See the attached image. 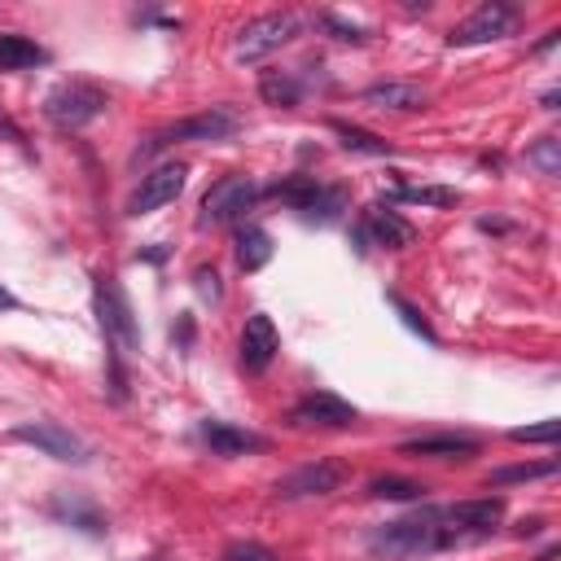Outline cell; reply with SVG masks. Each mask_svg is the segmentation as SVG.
I'll return each instance as SVG.
<instances>
[{
	"label": "cell",
	"mask_w": 561,
	"mask_h": 561,
	"mask_svg": "<svg viewBox=\"0 0 561 561\" xmlns=\"http://www.w3.org/2000/svg\"><path fill=\"white\" fill-rule=\"evenodd\" d=\"M368 548L377 557H390V561H416V557H430V552H443V522H438V508H421L412 517H399V522H386L368 535Z\"/></svg>",
	"instance_id": "cell-1"
},
{
	"label": "cell",
	"mask_w": 561,
	"mask_h": 561,
	"mask_svg": "<svg viewBox=\"0 0 561 561\" xmlns=\"http://www.w3.org/2000/svg\"><path fill=\"white\" fill-rule=\"evenodd\" d=\"M92 302H96V320H101V333L114 351H140V324L131 316V302L118 285V276H96L92 280Z\"/></svg>",
	"instance_id": "cell-2"
},
{
	"label": "cell",
	"mask_w": 561,
	"mask_h": 561,
	"mask_svg": "<svg viewBox=\"0 0 561 561\" xmlns=\"http://www.w3.org/2000/svg\"><path fill=\"white\" fill-rule=\"evenodd\" d=\"M438 522H443V548H465V543L486 539V535L504 522V500H500V495L460 500V504L438 508Z\"/></svg>",
	"instance_id": "cell-3"
},
{
	"label": "cell",
	"mask_w": 561,
	"mask_h": 561,
	"mask_svg": "<svg viewBox=\"0 0 561 561\" xmlns=\"http://www.w3.org/2000/svg\"><path fill=\"white\" fill-rule=\"evenodd\" d=\"M44 114H48V123L75 131V127H83V123L105 114V92L96 83H88V79H66L44 96Z\"/></svg>",
	"instance_id": "cell-4"
},
{
	"label": "cell",
	"mask_w": 561,
	"mask_h": 561,
	"mask_svg": "<svg viewBox=\"0 0 561 561\" xmlns=\"http://www.w3.org/2000/svg\"><path fill=\"white\" fill-rule=\"evenodd\" d=\"M232 131H237V118H232L228 110H206V114H193V118H180V123L158 127V131L136 149V158H149V153H158V149H167V145H180V140H228Z\"/></svg>",
	"instance_id": "cell-5"
},
{
	"label": "cell",
	"mask_w": 561,
	"mask_h": 561,
	"mask_svg": "<svg viewBox=\"0 0 561 561\" xmlns=\"http://www.w3.org/2000/svg\"><path fill=\"white\" fill-rule=\"evenodd\" d=\"M259 197V184L250 175H224L206 188L202 197V210H197V228H219V224H232L241 219Z\"/></svg>",
	"instance_id": "cell-6"
},
{
	"label": "cell",
	"mask_w": 561,
	"mask_h": 561,
	"mask_svg": "<svg viewBox=\"0 0 561 561\" xmlns=\"http://www.w3.org/2000/svg\"><path fill=\"white\" fill-rule=\"evenodd\" d=\"M298 35V18L294 13H263V18H250L241 31H237V61H263L267 53L285 48L289 39Z\"/></svg>",
	"instance_id": "cell-7"
},
{
	"label": "cell",
	"mask_w": 561,
	"mask_h": 561,
	"mask_svg": "<svg viewBox=\"0 0 561 561\" xmlns=\"http://www.w3.org/2000/svg\"><path fill=\"white\" fill-rule=\"evenodd\" d=\"M13 438L31 443L35 451H44L53 460H66V465H88V456H92V447L57 421H22V425H13Z\"/></svg>",
	"instance_id": "cell-8"
},
{
	"label": "cell",
	"mask_w": 561,
	"mask_h": 561,
	"mask_svg": "<svg viewBox=\"0 0 561 561\" xmlns=\"http://www.w3.org/2000/svg\"><path fill=\"white\" fill-rule=\"evenodd\" d=\"M513 26H517V9H513V4H504V0H491V4H478L460 26H451L447 44H451V48L491 44V39H504Z\"/></svg>",
	"instance_id": "cell-9"
},
{
	"label": "cell",
	"mask_w": 561,
	"mask_h": 561,
	"mask_svg": "<svg viewBox=\"0 0 561 561\" xmlns=\"http://www.w3.org/2000/svg\"><path fill=\"white\" fill-rule=\"evenodd\" d=\"M346 482V465L342 460H311L298 465L294 473H285L276 482V500H307V495H329Z\"/></svg>",
	"instance_id": "cell-10"
},
{
	"label": "cell",
	"mask_w": 561,
	"mask_h": 561,
	"mask_svg": "<svg viewBox=\"0 0 561 561\" xmlns=\"http://www.w3.org/2000/svg\"><path fill=\"white\" fill-rule=\"evenodd\" d=\"M184 175H188L184 162H162V167H153V171L140 180V188L127 197V215H153V210H162L167 202H175L180 188H184Z\"/></svg>",
	"instance_id": "cell-11"
},
{
	"label": "cell",
	"mask_w": 561,
	"mask_h": 561,
	"mask_svg": "<svg viewBox=\"0 0 561 561\" xmlns=\"http://www.w3.org/2000/svg\"><path fill=\"white\" fill-rule=\"evenodd\" d=\"M276 351H280V337H276L272 316L254 311L245 320V329H241V368L245 373H267V364L276 359Z\"/></svg>",
	"instance_id": "cell-12"
},
{
	"label": "cell",
	"mask_w": 561,
	"mask_h": 561,
	"mask_svg": "<svg viewBox=\"0 0 561 561\" xmlns=\"http://www.w3.org/2000/svg\"><path fill=\"white\" fill-rule=\"evenodd\" d=\"M289 421H294V425L346 430V425H355V421H359V412H355L346 399H337V394H329V390H316V394H307V399L289 412Z\"/></svg>",
	"instance_id": "cell-13"
},
{
	"label": "cell",
	"mask_w": 561,
	"mask_h": 561,
	"mask_svg": "<svg viewBox=\"0 0 561 561\" xmlns=\"http://www.w3.org/2000/svg\"><path fill=\"white\" fill-rule=\"evenodd\" d=\"M399 456H425V460H469L478 456V438L469 434H430V438H408L399 443Z\"/></svg>",
	"instance_id": "cell-14"
},
{
	"label": "cell",
	"mask_w": 561,
	"mask_h": 561,
	"mask_svg": "<svg viewBox=\"0 0 561 561\" xmlns=\"http://www.w3.org/2000/svg\"><path fill=\"white\" fill-rule=\"evenodd\" d=\"M359 228H364V232H368L377 245H390V250H403V245H412V241H416V228H412L408 219H399V215L390 210V202L368 206Z\"/></svg>",
	"instance_id": "cell-15"
},
{
	"label": "cell",
	"mask_w": 561,
	"mask_h": 561,
	"mask_svg": "<svg viewBox=\"0 0 561 561\" xmlns=\"http://www.w3.org/2000/svg\"><path fill=\"white\" fill-rule=\"evenodd\" d=\"M202 438L215 456H250V451H263L267 438L263 434H250L241 425H228V421H206L202 425Z\"/></svg>",
	"instance_id": "cell-16"
},
{
	"label": "cell",
	"mask_w": 561,
	"mask_h": 561,
	"mask_svg": "<svg viewBox=\"0 0 561 561\" xmlns=\"http://www.w3.org/2000/svg\"><path fill=\"white\" fill-rule=\"evenodd\" d=\"M48 513H53L57 522H66V526L88 530V535H105V517H101V508H96L92 500H83V495L57 491V495L48 500Z\"/></svg>",
	"instance_id": "cell-17"
},
{
	"label": "cell",
	"mask_w": 561,
	"mask_h": 561,
	"mask_svg": "<svg viewBox=\"0 0 561 561\" xmlns=\"http://www.w3.org/2000/svg\"><path fill=\"white\" fill-rule=\"evenodd\" d=\"M364 101L377 105V110H399V114H408V110H421V105H425V88L390 79V83H373V88L364 92Z\"/></svg>",
	"instance_id": "cell-18"
},
{
	"label": "cell",
	"mask_w": 561,
	"mask_h": 561,
	"mask_svg": "<svg viewBox=\"0 0 561 561\" xmlns=\"http://www.w3.org/2000/svg\"><path fill=\"white\" fill-rule=\"evenodd\" d=\"M232 245H237L241 272H259V267H267V259H272V237H267V228H259V224H241L237 237H232Z\"/></svg>",
	"instance_id": "cell-19"
},
{
	"label": "cell",
	"mask_w": 561,
	"mask_h": 561,
	"mask_svg": "<svg viewBox=\"0 0 561 561\" xmlns=\"http://www.w3.org/2000/svg\"><path fill=\"white\" fill-rule=\"evenodd\" d=\"M44 61H48V53L35 39L0 31V70H31V66H44Z\"/></svg>",
	"instance_id": "cell-20"
},
{
	"label": "cell",
	"mask_w": 561,
	"mask_h": 561,
	"mask_svg": "<svg viewBox=\"0 0 561 561\" xmlns=\"http://www.w3.org/2000/svg\"><path fill=\"white\" fill-rule=\"evenodd\" d=\"M259 96L276 110H294L302 101V83L289 75V70H263L259 75Z\"/></svg>",
	"instance_id": "cell-21"
},
{
	"label": "cell",
	"mask_w": 561,
	"mask_h": 561,
	"mask_svg": "<svg viewBox=\"0 0 561 561\" xmlns=\"http://www.w3.org/2000/svg\"><path fill=\"white\" fill-rule=\"evenodd\" d=\"M329 127H333V136L342 140V149H351V153H373V158H386V153H390V145H386L381 136H373L368 127H355V123H346V118H333Z\"/></svg>",
	"instance_id": "cell-22"
},
{
	"label": "cell",
	"mask_w": 561,
	"mask_h": 561,
	"mask_svg": "<svg viewBox=\"0 0 561 561\" xmlns=\"http://www.w3.org/2000/svg\"><path fill=\"white\" fill-rule=\"evenodd\" d=\"M342 210H346V193H342V188H324V184H320V188H316V197H311L298 215H302V219H311V224H329V219H337Z\"/></svg>",
	"instance_id": "cell-23"
},
{
	"label": "cell",
	"mask_w": 561,
	"mask_h": 561,
	"mask_svg": "<svg viewBox=\"0 0 561 561\" xmlns=\"http://www.w3.org/2000/svg\"><path fill=\"white\" fill-rule=\"evenodd\" d=\"M394 197L399 202H416V206H456L460 202V193L443 188V184H399Z\"/></svg>",
	"instance_id": "cell-24"
},
{
	"label": "cell",
	"mask_w": 561,
	"mask_h": 561,
	"mask_svg": "<svg viewBox=\"0 0 561 561\" xmlns=\"http://www.w3.org/2000/svg\"><path fill=\"white\" fill-rule=\"evenodd\" d=\"M368 495H373V500H421L425 486L412 482V478H373V482H368Z\"/></svg>",
	"instance_id": "cell-25"
},
{
	"label": "cell",
	"mask_w": 561,
	"mask_h": 561,
	"mask_svg": "<svg viewBox=\"0 0 561 561\" xmlns=\"http://www.w3.org/2000/svg\"><path fill=\"white\" fill-rule=\"evenodd\" d=\"M548 473H557V460H539V465H504V469H491V486L530 482V478H548Z\"/></svg>",
	"instance_id": "cell-26"
},
{
	"label": "cell",
	"mask_w": 561,
	"mask_h": 561,
	"mask_svg": "<svg viewBox=\"0 0 561 561\" xmlns=\"http://www.w3.org/2000/svg\"><path fill=\"white\" fill-rule=\"evenodd\" d=\"M386 302H390V307L399 311V320H403V324H408L412 333H421L425 342H438V333L430 329V320H425V316H421V311H416V307H412V302H408L403 294H386Z\"/></svg>",
	"instance_id": "cell-27"
},
{
	"label": "cell",
	"mask_w": 561,
	"mask_h": 561,
	"mask_svg": "<svg viewBox=\"0 0 561 561\" xmlns=\"http://www.w3.org/2000/svg\"><path fill=\"white\" fill-rule=\"evenodd\" d=\"M526 162L539 167L543 175H557V171H561V140H557V136H543V140L526 153Z\"/></svg>",
	"instance_id": "cell-28"
},
{
	"label": "cell",
	"mask_w": 561,
	"mask_h": 561,
	"mask_svg": "<svg viewBox=\"0 0 561 561\" xmlns=\"http://www.w3.org/2000/svg\"><path fill=\"white\" fill-rule=\"evenodd\" d=\"M508 438H513V443H557V438H561V421H557V416H548L543 425H522V430H508Z\"/></svg>",
	"instance_id": "cell-29"
},
{
	"label": "cell",
	"mask_w": 561,
	"mask_h": 561,
	"mask_svg": "<svg viewBox=\"0 0 561 561\" xmlns=\"http://www.w3.org/2000/svg\"><path fill=\"white\" fill-rule=\"evenodd\" d=\"M316 26H324L333 39H351V44H359L368 31L364 26H355V22H342L337 13H316Z\"/></svg>",
	"instance_id": "cell-30"
},
{
	"label": "cell",
	"mask_w": 561,
	"mask_h": 561,
	"mask_svg": "<svg viewBox=\"0 0 561 561\" xmlns=\"http://www.w3.org/2000/svg\"><path fill=\"white\" fill-rule=\"evenodd\" d=\"M224 561H276V552L263 548V543H254V539H237V543H228Z\"/></svg>",
	"instance_id": "cell-31"
},
{
	"label": "cell",
	"mask_w": 561,
	"mask_h": 561,
	"mask_svg": "<svg viewBox=\"0 0 561 561\" xmlns=\"http://www.w3.org/2000/svg\"><path fill=\"white\" fill-rule=\"evenodd\" d=\"M193 285H197V294L210 298V302L224 298V289H219V272H215V267H197V272H193Z\"/></svg>",
	"instance_id": "cell-32"
},
{
	"label": "cell",
	"mask_w": 561,
	"mask_h": 561,
	"mask_svg": "<svg viewBox=\"0 0 561 561\" xmlns=\"http://www.w3.org/2000/svg\"><path fill=\"white\" fill-rule=\"evenodd\" d=\"M171 337H180V346H188V342H193V320L184 316V320H180V329H171Z\"/></svg>",
	"instance_id": "cell-33"
},
{
	"label": "cell",
	"mask_w": 561,
	"mask_h": 561,
	"mask_svg": "<svg viewBox=\"0 0 561 561\" xmlns=\"http://www.w3.org/2000/svg\"><path fill=\"white\" fill-rule=\"evenodd\" d=\"M18 307H22V302H18V298H13V294L0 285V311H18Z\"/></svg>",
	"instance_id": "cell-34"
},
{
	"label": "cell",
	"mask_w": 561,
	"mask_h": 561,
	"mask_svg": "<svg viewBox=\"0 0 561 561\" xmlns=\"http://www.w3.org/2000/svg\"><path fill=\"white\" fill-rule=\"evenodd\" d=\"M557 39H561V31H548V35H543V39H539V44H535V53H548V48H552V44H557Z\"/></svg>",
	"instance_id": "cell-35"
},
{
	"label": "cell",
	"mask_w": 561,
	"mask_h": 561,
	"mask_svg": "<svg viewBox=\"0 0 561 561\" xmlns=\"http://www.w3.org/2000/svg\"><path fill=\"white\" fill-rule=\"evenodd\" d=\"M539 526H543V522H539V517H530V522H522V526H517V535H535Z\"/></svg>",
	"instance_id": "cell-36"
},
{
	"label": "cell",
	"mask_w": 561,
	"mask_h": 561,
	"mask_svg": "<svg viewBox=\"0 0 561 561\" xmlns=\"http://www.w3.org/2000/svg\"><path fill=\"white\" fill-rule=\"evenodd\" d=\"M0 131H13V127H9V118H4V114H0Z\"/></svg>",
	"instance_id": "cell-37"
},
{
	"label": "cell",
	"mask_w": 561,
	"mask_h": 561,
	"mask_svg": "<svg viewBox=\"0 0 561 561\" xmlns=\"http://www.w3.org/2000/svg\"><path fill=\"white\" fill-rule=\"evenodd\" d=\"M145 561H162V557H145Z\"/></svg>",
	"instance_id": "cell-38"
}]
</instances>
